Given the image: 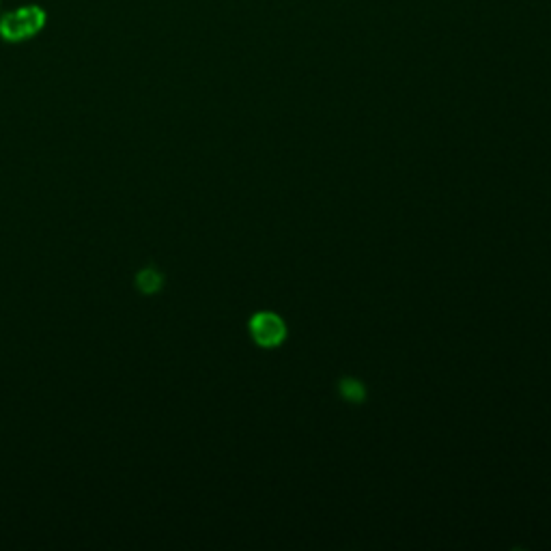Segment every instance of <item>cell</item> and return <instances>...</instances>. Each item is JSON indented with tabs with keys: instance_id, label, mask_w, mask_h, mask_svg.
I'll return each mask as SVG.
<instances>
[{
	"instance_id": "cell-1",
	"label": "cell",
	"mask_w": 551,
	"mask_h": 551,
	"mask_svg": "<svg viewBox=\"0 0 551 551\" xmlns=\"http://www.w3.org/2000/svg\"><path fill=\"white\" fill-rule=\"evenodd\" d=\"M45 27V12L37 4H27L15 12L4 13L0 18V37L9 44H20L35 35H39Z\"/></svg>"
},
{
	"instance_id": "cell-2",
	"label": "cell",
	"mask_w": 551,
	"mask_h": 551,
	"mask_svg": "<svg viewBox=\"0 0 551 551\" xmlns=\"http://www.w3.org/2000/svg\"><path fill=\"white\" fill-rule=\"evenodd\" d=\"M250 334L259 347H278L287 338V326L274 312H259L250 319Z\"/></svg>"
},
{
	"instance_id": "cell-3",
	"label": "cell",
	"mask_w": 551,
	"mask_h": 551,
	"mask_svg": "<svg viewBox=\"0 0 551 551\" xmlns=\"http://www.w3.org/2000/svg\"><path fill=\"white\" fill-rule=\"evenodd\" d=\"M164 285V276L162 271H158L156 267H147L142 270L141 274L136 276V287L141 289L145 296H151V293H158Z\"/></svg>"
},
{
	"instance_id": "cell-4",
	"label": "cell",
	"mask_w": 551,
	"mask_h": 551,
	"mask_svg": "<svg viewBox=\"0 0 551 551\" xmlns=\"http://www.w3.org/2000/svg\"><path fill=\"white\" fill-rule=\"evenodd\" d=\"M338 393L347 403H362L364 396H367V390H364V385L360 384L358 379H343L341 384H338Z\"/></svg>"
}]
</instances>
